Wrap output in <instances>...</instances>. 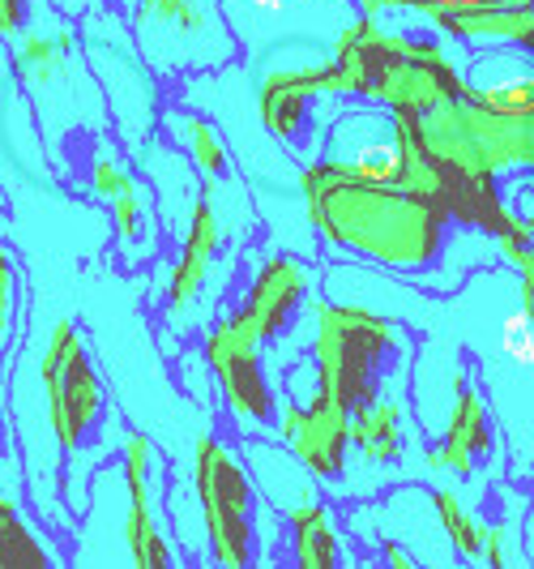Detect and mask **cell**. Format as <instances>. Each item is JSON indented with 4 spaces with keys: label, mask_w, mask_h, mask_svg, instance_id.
<instances>
[{
    "label": "cell",
    "mask_w": 534,
    "mask_h": 569,
    "mask_svg": "<svg viewBox=\"0 0 534 569\" xmlns=\"http://www.w3.org/2000/svg\"><path fill=\"white\" fill-rule=\"evenodd\" d=\"M325 94H364L385 103L441 180L457 223L492 231L505 253L534 240L531 223L496 193L501 171H534V108H492L483 90L453 73L436 43L390 34L372 18L342 30L334 64H325Z\"/></svg>",
    "instance_id": "obj_1"
},
{
    "label": "cell",
    "mask_w": 534,
    "mask_h": 569,
    "mask_svg": "<svg viewBox=\"0 0 534 569\" xmlns=\"http://www.w3.org/2000/svg\"><path fill=\"white\" fill-rule=\"evenodd\" d=\"M304 198L309 219L325 240L372 257L397 274L427 270L445 244V223L453 219L445 189L423 154L411 180H372L337 159H321L304 171Z\"/></svg>",
    "instance_id": "obj_2"
},
{
    "label": "cell",
    "mask_w": 534,
    "mask_h": 569,
    "mask_svg": "<svg viewBox=\"0 0 534 569\" xmlns=\"http://www.w3.org/2000/svg\"><path fill=\"white\" fill-rule=\"evenodd\" d=\"M411 356V335L367 309L316 305V390L351 420V441L372 462L402 455V407L390 381Z\"/></svg>",
    "instance_id": "obj_3"
},
{
    "label": "cell",
    "mask_w": 534,
    "mask_h": 569,
    "mask_svg": "<svg viewBox=\"0 0 534 569\" xmlns=\"http://www.w3.org/2000/svg\"><path fill=\"white\" fill-rule=\"evenodd\" d=\"M43 390H48V420L69 462L90 450L103 425V386L85 356V339L73 321H57L48 351H43Z\"/></svg>",
    "instance_id": "obj_4"
},
{
    "label": "cell",
    "mask_w": 534,
    "mask_h": 569,
    "mask_svg": "<svg viewBox=\"0 0 534 569\" xmlns=\"http://www.w3.org/2000/svg\"><path fill=\"white\" fill-rule=\"evenodd\" d=\"M198 497L210 557L244 569L253 561V480L219 437L198 441Z\"/></svg>",
    "instance_id": "obj_5"
},
{
    "label": "cell",
    "mask_w": 534,
    "mask_h": 569,
    "mask_svg": "<svg viewBox=\"0 0 534 569\" xmlns=\"http://www.w3.org/2000/svg\"><path fill=\"white\" fill-rule=\"evenodd\" d=\"M270 339H274L270 326L253 309H240L235 317H226L223 326L210 330V339H205V365L219 377L226 407L235 411L240 428H253V432H274L279 428L274 395H270L265 369H261V351Z\"/></svg>",
    "instance_id": "obj_6"
},
{
    "label": "cell",
    "mask_w": 534,
    "mask_h": 569,
    "mask_svg": "<svg viewBox=\"0 0 534 569\" xmlns=\"http://www.w3.org/2000/svg\"><path fill=\"white\" fill-rule=\"evenodd\" d=\"M282 441L291 446V455L309 467L321 480H337L346 467V446H351V420L337 411L334 402L321 399V390H312L309 402L286 399L279 420Z\"/></svg>",
    "instance_id": "obj_7"
},
{
    "label": "cell",
    "mask_w": 534,
    "mask_h": 569,
    "mask_svg": "<svg viewBox=\"0 0 534 569\" xmlns=\"http://www.w3.org/2000/svg\"><path fill=\"white\" fill-rule=\"evenodd\" d=\"M124 476H129V557L141 569H168L171 552L159 531V476L163 462L150 437L133 432L124 441Z\"/></svg>",
    "instance_id": "obj_8"
},
{
    "label": "cell",
    "mask_w": 534,
    "mask_h": 569,
    "mask_svg": "<svg viewBox=\"0 0 534 569\" xmlns=\"http://www.w3.org/2000/svg\"><path fill=\"white\" fill-rule=\"evenodd\" d=\"M223 244V219H219V206L210 201V189L201 193V201L193 206V223L184 236V253L171 270V291H168V309L171 317L189 313L193 300L201 296V287L214 270V253Z\"/></svg>",
    "instance_id": "obj_9"
},
{
    "label": "cell",
    "mask_w": 534,
    "mask_h": 569,
    "mask_svg": "<svg viewBox=\"0 0 534 569\" xmlns=\"http://www.w3.org/2000/svg\"><path fill=\"white\" fill-rule=\"evenodd\" d=\"M316 94H325V64L321 69H282L261 86V120H265L270 138H279L282 146L304 142Z\"/></svg>",
    "instance_id": "obj_10"
},
{
    "label": "cell",
    "mask_w": 534,
    "mask_h": 569,
    "mask_svg": "<svg viewBox=\"0 0 534 569\" xmlns=\"http://www.w3.org/2000/svg\"><path fill=\"white\" fill-rule=\"evenodd\" d=\"M436 30L475 43H522L534 52V0H496L436 18Z\"/></svg>",
    "instance_id": "obj_11"
},
{
    "label": "cell",
    "mask_w": 534,
    "mask_h": 569,
    "mask_svg": "<svg viewBox=\"0 0 534 569\" xmlns=\"http://www.w3.org/2000/svg\"><path fill=\"white\" fill-rule=\"evenodd\" d=\"M492 446H496V437H492L487 407L478 399V390L462 386V390H457V407H453L450 432H445V446L432 450L427 462H432V467H450L457 476H471V471H475V458H487Z\"/></svg>",
    "instance_id": "obj_12"
},
{
    "label": "cell",
    "mask_w": 534,
    "mask_h": 569,
    "mask_svg": "<svg viewBox=\"0 0 534 569\" xmlns=\"http://www.w3.org/2000/svg\"><path fill=\"white\" fill-rule=\"evenodd\" d=\"M295 531V561L304 569H334L337 566V540L330 531V513L316 501H304L286 513Z\"/></svg>",
    "instance_id": "obj_13"
},
{
    "label": "cell",
    "mask_w": 534,
    "mask_h": 569,
    "mask_svg": "<svg viewBox=\"0 0 534 569\" xmlns=\"http://www.w3.org/2000/svg\"><path fill=\"white\" fill-rule=\"evenodd\" d=\"M168 124H171V133H175V142H180L184 150H189V154H193V163H198V171L205 176V180H226V176H231L226 146H223L219 129H214L210 120L171 112Z\"/></svg>",
    "instance_id": "obj_14"
},
{
    "label": "cell",
    "mask_w": 534,
    "mask_h": 569,
    "mask_svg": "<svg viewBox=\"0 0 534 569\" xmlns=\"http://www.w3.org/2000/svg\"><path fill=\"white\" fill-rule=\"evenodd\" d=\"M52 566V552L22 522L13 501L0 492V569H43Z\"/></svg>",
    "instance_id": "obj_15"
},
{
    "label": "cell",
    "mask_w": 534,
    "mask_h": 569,
    "mask_svg": "<svg viewBox=\"0 0 534 569\" xmlns=\"http://www.w3.org/2000/svg\"><path fill=\"white\" fill-rule=\"evenodd\" d=\"M108 210H112L120 249H124V253H133V249L145 253V249H150V214H154V206H150V198H141V184L115 193V198L108 201Z\"/></svg>",
    "instance_id": "obj_16"
},
{
    "label": "cell",
    "mask_w": 534,
    "mask_h": 569,
    "mask_svg": "<svg viewBox=\"0 0 534 569\" xmlns=\"http://www.w3.org/2000/svg\"><path fill=\"white\" fill-rule=\"evenodd\" d=\"M436 513H441V527H445L450 543L457 548V557H466V561H483V540H487V531H483L475 518L457 506V497H453V492H436Z\"/></svg>",
    "instance_id": "obj_17"
},
{
    "label": "cell",
    "mask_w": 534,
    "mask_h": 569,
    "mask_svg": "<svg viewBox=\"0 0 534 569\" xmlns=\"http://www.w3.org/2000/svg\"><path fill=\"white\" fill-rule=\"evenodd\" d=\"M90 180H94V193L103 201H112L115 193H124V189H133L138 184V176L124 168V159H115L112 150H99L94 154V163H90Z\"/></svg>",
    "instance_id": "obj_18"
},
{
    "label": "cell",
    "mask_w": 534,
    "mask_h": 569,
    "mask_svg": "<svg viewBox=\"0 0 534 569\" xmlns=\"http://www.w3.org/2000/svg\"><path fill=\"white\" fill-rule=\"evenodd\" d=\"M501 342H505V356L513 360V365L531 369L534 365V317L526 305H522L517 313L505 317V335H501Z\"/></svg>",
    "instance_id": "obj_19"
},
{
    "label": "cell",
    "mask_w": 534,
    "mask_h": 569,
    "mask_svg": "<svg viewBox=\"0 0 534 569\" xmlns=\"http://www.w3.org/2000/svg\"><path fill=\"white\" fill-rule=\"evenodd\" d=\"M13 317H18V266L0 244V347L13 339Z\"/></svg>",
    "instance_id": "obj_20"
},
{
    "label": "cell",
    "mask_w": 534,
    "mask_h": 569,
    "mask_svg": "<svg viewBox=\"0 0 534 569\" xmlns=\"http://www.w3.org/2000/svg\"><path fill=\"white\" fill-rule=\"evenodd\" d=\"M513 266L522 270V305L531 309L534 317V244H526V249H513Z\"/></svg>",
    "instance_id": "obj_21"
},
{
    "label": "cell",
    "mask_w": 534,
    "mask_h": 569,
    "mask_svg": "<svg viewBox=\"0 0 534 569\" xmlns=\"http://www.w3.org/2000/svg\"><path fill=\"white\" fill-rule=\"evenodd\" d=\"M27 22V0H0V39H18Z\"/></svg>",
    "instance_id": "obj_22"
},
{
    "label": "cell",
    "mask_w": 534,
    "mask_h": 569,
    "mask_svg": "<svg viewBox=\"0 0 534 569\" xmlns=\"http://www.w3.org/2000/svg\"><path fill=\"white\" fill-rule=\"evenodd\" d=\"M390 566H397V569H411V566H415V561H411V557H402V552H397L394 543H390Z\"/></svg>",
    "instance_id": "obj_23"
}]
</instances>
